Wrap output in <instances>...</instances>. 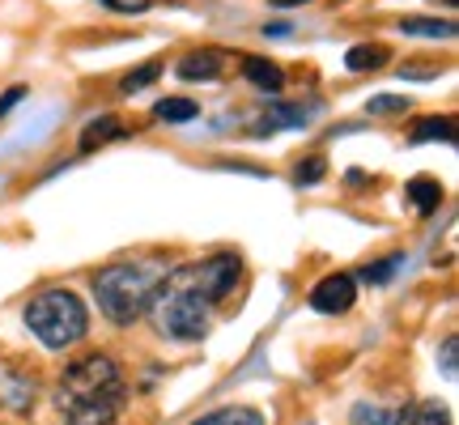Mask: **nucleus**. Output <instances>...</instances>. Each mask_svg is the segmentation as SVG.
<instances>
[{
	"instance_id": "nucleus-1",
	"label": "nucleus",
	"mask_w": 459,
	"mask_h": 425,
	"mask_svg": "<svg viewBox=\"0 0 459 425\" xmlns=\"http://www.w3.org/2000/svg\"><path fill=\"white\" fill-rule=\"evenodd\" d=\"M124 375L107 353H90V358L73 361L56 387V409L68 425H111L124 409Z\"/></svg>"
},
{
	"instance_id": "nucleus-2",
	"label": "nucleus",
	"mask_w": 459,
	"mask_h": 425,
	"mask_svg": "<svg viewBox=\"0 0 459 425\" xmlns=\"http://www.w3.org/2000/svg\"><path fill=\"white\" fill-rule=\"evenodd\" d=\"M166 277H170V273L158 268V264H111V268H102L99 277H94L99 311L119 327L136 324V319L158 302Z\"/></svg>"
},
{
	"instance_id": "nucleus-3",
	"label": "nucleus",
	"mask_w": 459,
	"mask_h": 425,
	"mask_svg": "<svg viewBox=\"0 0 459 425\" xmlns=\"http://www.w3.org/2000/svg\"><path fill=\"white\" fill-rule=\"evenodd\" d=\"M26 327H30L43 349H68L85 336L90 311L73 290H43L26 302Z\"/></svg>"
},
{
	"instance_id": "nucleus-4",
	"label": "nucleus",
	"mask_w": 459,
	"mask_h": 425,
	"mask_svg": "<svg viewBox=\"0 0 459 425\" xmlns=\"http://www.w3.org/2000/svg\"><path fill=\"white\" fill-rule=\"evenodd\" d=\"M153 307H158V327L166 336H175V341H204L209 336V311L213 307L204 298L175 290V285H162Z\"/></svg>"
},
{
	"instance_id": "nucleus-5",
	"label": "nucleus",
	"mask_w": 459,
	"mask_h": 425,
	"mask_svg": "<svg viewBox=\"0 0 459 425\" xmlns=\"http://www.w3.org/2000/svg\"><path fill=\"white\" fill-rule=\"evenodd\" d=\"M234 281H238V256H209V260L187 264L179 273H170L166 285L187 290V294L204 298V302L213 307V302H221V298L234 290Z\"/></svg>"
},
{
	"instance_id": "nucleus-6",
	"label": "nucleus",
	"mask_w": 459,
	"mask_h": 425,
	"mask_svg": "<svg viewBox=\"0 0 459 425\" xmlns=\"http://www.w3.org/2000/svg\"><path fill=\"white\" fill-rule=\"evenodd\" d=\"M353 302H358V281L349 273H332L311 290V307L319 315H344Z\"/></svg>"
},
{
	"instance_id": "nucleus-7",
	"label": "nucleus",
	"mask_w": 459,
	"mask_h": 425,
	"mask_svg": "<svg viewBox=\"0 0 459 425\" xmlns=\"http://www.w3.org/2000/svg\"><path fill=\"white\" fill-rule=\"evenodd\" d=\"M315 115H319V102H277L273 111H264L260 119H255V136H273V132L281 128H307Z\"/></svg>"
},
{
	"instance_id": "nucleus-8",
	"label": "nucleus",
	"mask_w": 459,
	"mask_h": 425,
	"mask_svg": "<svg viewBox=\"0 0 459 425\" xmlns=\"http://www.w3.org/2000/svg\"><path fill=\"white\" fill-rule=\"evenodd\" d=\"M226 51H217V48H200V51H187L179 60V73L183 82H213V77H221L226 73Z\"/></svg>"
},
{
	"instance_id": "nucleus-9",
	"label": "nucleus",
	"mask_w": 459,
	"mask_h": 425,
	"mask_svg": "<svg viewBox=\"0 0 459 425\" xmlns=\"http://www.w3.org/2000/svg\"><path fill=\"white\" fill-rule=\"evenodd\" d=\"M243 77L255 90H264V94H281V85H285V73L273 60H260V56H247L243 60Z\"/></svg>"
},
{
	"instance_id": "nucleus-10",
	"label": "nucleus",
	"mask_w": 459,
	"mask_h": 425,
	"mask_svg": "<svg viewBox=\"0 0 459 425\" xmlns=\"http://www.w3.org/2000/svg\"><path fill=\"white\" fill-rule=\"evenodd\" d=\"M412 145H426V141H443V145H451L455 141V124L446 119V115H429V119H417L409 132Z\"/></svg>"
},
{
	"instance_id": "nucleus-11",
	"label": "nucleus",
	"mask_w": 459,
	"mask_h": 425,
	"mask_svg": "<svg viewBox=\"0 0 459 425\" xmlns=\"http://www.w3.org/2000/svg\"><path fill=\"white\" fill-rule=\"evenodd\" d=\"M115 136H124L119 115H99V119H90V124H85V132H82V153L107 145V141H115Z\"/></svg>"
},
{
	"instance_id": "nucleus-12",
	"label": "nucleus",
	"mask_w": 459,
	"mask_h": 425,
	"mask_svg": "<svg viewBox=\"0 0 459 425\" xmlns=\"http://www.w3.org/2000/svg\"><path fill=\"white\" fill-rule=\"evenodd\" d=\"M387 60H392V51L383 48V43H361V48H349V56H344L349 73H375Z\"/></svg>"
},
{
	"instance_id": "nucleus-13",
	"label": "nucleus",
	"mask_w": 459,
	"mask_h": 425,
	"mask_svg": "<svg viewBox=\"0 0 459 425\" xmlns=\"http://www.w3.org/2000/svg\"><path fill=\"white\" fill-rule=\"evenodd\" d=\"M349 425H404V409H387V404H353Z\"/></svg>"
},
{
	"instance_id": "nucleus-14",
	"label": "nucleus",
	"mask_w": 459,
	"mask_h": 425,
	"mask_svg": "<svg viewBox=\"0 0 459 425\" xmlns=\"http://www.w3.org/2000/svg\"><path fill=\"white\" fill-rule=\"evenodd\" d=\"M409 200H412V209L421 212V217H429V212L438 209V200H443V187H438V179L417 175V179L409 183Z\"/></svg>"
},
{
	"instance_id": "nucleus-15",
	"label": "nucleus",
	"mask_w": 459,
	"mask_h": 425,
	"mask_svg": "<svg viewBox=\"0 0 459 425\" xmlns=\"http://www.w3.org/2000/svg\"><path fill=\"white\" fill-rule=\"evenodd\" d=\"M404 34H421V39H455V22H434V17H404L400 22Z\"/></svg>"
},
{
	"instance_id": "nucleus-16",
	"label": "nucleus",
	"mask_w": 459,
	"mask_h": 425,
	"mask_svg": "<svg viewBox=\"0 0 459 425\" xmlns=\"http://www.w3.org/2000/svg\"><path fill=\"white\" fill-rule=\"evenodd\" d=\"M153 115L166 119V124H187V119H196L200 115V102H192V99H162L158 107H153Z\"/></svg>"
},
{
	"instance_id": "nucleus-17",
	"label": "nucleus",
	"mask_w": 459,
	"mask_h": 425,
	"mask_svg": "<svg viewBox=\"0 0 459 425\" xmlns=\"http://www.w3.org/2000/svg\"><path fill=\"white\" fill-rule=\"evenodd\" d=\"M192 425H264V417L255 409H243V404H238V409H217Z\"/></svg>"
},
{
	"instance_id": "nucleus-18",
	"label": "nucleus",
	"mask_w": 459,
	"mask_h": 425,
	"mask_svg": "<svg viewBox=\"0 0 459 425\" xmlns=\"http://www.w3.org/2000/svg\"><path fill=\"white\" fill-rule=\"evenodd\" d=\"M400 264H404V256H387V260L366 264V268H361V281H366V285H383V281L395 277V268H400Z\"/></svg>"
},
{
	"instance_id": "nucleus-19",
	"label": "nucleus",
	"mask_w": 459,
	"mask_h": 425,
	"mask_svg": "<svg viewBox=\"0 0 459 425\" xmlns=\"http://www.w3.org/2000/svg\"><path fill=\"white\" fill-rule=\"evenodd\" d=\"M158 73H162V65H158V60H149L145 68H136V73H128V77L119 82V90H124V94H136V90H145V85L158 82Z\"/></svg>"
},
{
	"instance_id": "nucleus-20",
	"label": "nucleus",
	"mask_w": 459,
	"mask_h": 425,
	"mask_svg": "<svg viewBox=\"0 0 459 425\" xmlns=\"http://www.w3.org/2000/svg\"><path fill=\"white\" fill-rule=\"evenodd\" d=\"M366 111H370V115H400V111H409V99H395V94H378V99L366 102Z\"/></svg>"
},
{
	"instance_id": "nucleus-21",
	"label": "nucleus",
	"mask_w": 459,
	"mask_h": 425,
	"mask_svg": "<svg viewBox=\"0 0 459 425\" xmlns=\"http://www.w3.org/2000/svg\"><path fill=\"white\" fill-rule=\"evenodd\" d=\"M404 425H451V421H446V409H443V404H426V409L412 412Z\"/></svg>"
},
{
	"instance_id": "nucleus-22",
	"label": "nucleus",
	"mask_w": 459,
	"mask_h": 425,
	"mask_svg": "<svg viewBox=\"0 0 459 425\" xmlns=\"http://www.w3.org/2000/svg\"><path fill=\"white\" fill-rule=\"evenodd\" d=\"M102 9H111V13H145L153 9V0H99Z\"/></svg>"
},
{
	"instance_id": "nucleus-23",
	"label": "nucleus",
	"mask_w": 459,
	"mask_h": 425,
	"mask_svg": "<svg viewBox=\"0 0 459 425\" xmlns=\"http://www.w3.org/2000/svg\"><path fill=\"white\" fill-rule=\"evenodd\" d=\"M324 158H307V162H298V183H319L324 179Z\"/></svg>"
},
{
	"instance_id": "nucleus-24",
	"label": "nucleus",
	"mask_w": 459,
	"mask_h": 425,
	"mask_svg": "<svg viewBox=\"0 0 459 425\" xmlns=\"http://www.w3.org/2000/svg\"><path fill=\"white\" fill-rule=\"evenodd\" d=\"M455 358H459V341L455 336H446L443 341V375L455 378Z\"/></svg>"
},
{
	"instance_id": "nucleus-25",
	"label": "nucleus",
	"mask_w": 459,
	"mask_h": 425,
	"mask_svg": "<svg viewBox=\"0 0 459 425\" xmlns=\"http://www.w3.org/2000/svg\"><path fill=\"white\" fill-rule=\"evenodd\" d=\"M26 99V85H13V90H9V94H4V99H0V119H4V115L13 111L17 102Z\"/></svg>"
},
{
	"instance_id": "nucleus-26",
	"label": "nucleus",
	"mask_w": 459,
	"mask_h": 425,
	"mask_svg": "<svg viewBox=\"0 0 459 425\" xmlns=\"http://www.w3.org/2000/svg\"><path fill=\"white\" fill-rule=\"evenodd\" d=\"M264 34H273V39H285V34H290V26H285V22H268V26H264Z\"/></svg>"
},
{
	"instance_id": "nucleus-27",
	"label": "nucleus",
	"mask_w": 459,
	"mask_h": 425,
	"mask_svg": "<svg viewBox=\"0 0 459 425\" xmlns=\"http://www.w3.org/2000/svg\"><path fill=\"white\" fill-rule=\"evenodd\" d=\"M268 4H277V9H298V4H307V0H268Z\"/></svg>"
},
{
	"instance_id": "nucleus-28",
	"label": "nucleus",
	"mask_w": 459,
	"mask_h": 425,
	"mask_svg": "<svg viewBox=\"0 0 459 425\" xmlns=\"http://www.w3.org/2000/svg\"><path fill=\"white\" fill-rule=\"evenodd\" d=\"M446 4H455V0H446Z\"/></svg>"
}]
</instances>
